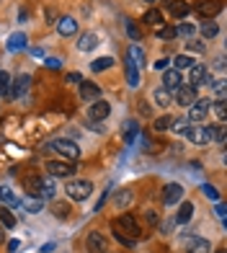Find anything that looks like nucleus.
<instances>
[{"instance_id": "nucleus-1", "label": "nucleus", "mask_w": 227, "mask_h": 253, "mask_svg": "<svg viewBox=\"0 0 227 253\" xmlns=\"http://www.w3.org/2000/svg\"><path fill=\"white\" fill-rule=\"evenodd\" d=\"M44 150H54V153H60V155H62V160H70V163L80 158V147H77L73 140H65V137L47 142V145H44Z\"/></svg>"}, {"instance_id": "nucleus-2", "label": "nucleus", "mask_w": 227, "mask_h": 253, "mask_svg": "<svg viewBox=\"0 0 227 253\" xmlns=\"http://www.w3.org/2000/svg\"><path fill=\"white\" fill-rule=\"evenodd\" d=\"M186 137H189L191 145H209V142H214V126L199 122L196 126H189Z\"/></svg>"}, {"instance_id": "nucleus-3", "label": "nucleus", "mask_w": 227, "mask_h": 253, "mask_svg": "<svg viewBox=\"0 0 227 253\" xmlns=\"http://www.w3.org/2000/svg\"><path fill=\"white\" fill-rule=\"evenodd\" d=\"M90 191H93V183L85 181V178L70 181V183L65 186V194H67V197H70L73 202H85V199L90 197Z\"/></svg>"}, {"instance_id": "nucleus-4", "label": "nucleus", "mask_w": 227, "mask_h": 253, "mask_svg": "<svg viewBox=\"0 0 227 253\" xmlns=\"http://www.w3.org/2000/svg\"><path fill=\"white\" fill-rule=\"evenodd\" d=\"M44 170L49 173V178H73L77 168L70 160H49V163L44 166Z\"/></svg>"}, {"instance_id": "nucleus-5", "label": "nucleus", "mask_w": 227, "mask_h": 253, "mask_svg": "<svg viewBox=\"0 0 227 253\" xmlns=\"http://www.w3.org/2000/svg\"><path fill=\"white\" fill-rule=\"evenodd\" d=\"M209 111H212V98H196L194 103L189 106V122H194V124H199V122H204L209 117Z\"/></svg>"}, {"instance_id": "nucleus-6", "label": "nucleus", "mask_w": 227, "mask_h": 253, "mask_svg": "<svg viewBox=\"0 0 227 253\" xmlns=\"http://www.w3.org/2000/svg\"><path fill=\"white\" fill-rule=\"evenodd\" d=\"M214 80H212V75H209V70L204 65H194V67H189V85H194V88H199V85H212Z\"/></svg>"}, {"instance_id": "nucleus-7", "label": "nucleus", "mask_w": 227, "mask_h": 253, "mask_svg": "<svg viewBox=\"0 0 227 253\" xmlns=\"http://www.w3.org/2000/svg\"><path fill=\"white\" fill-rule=\"evenodd\" d=\"M114 225L119 230H127V235L134 238V240H140V235H142V227L137 225V220H134L132 214H119L116 220H114Z\"/></svg>"}, {"instance_id": "nucleus-8", "label": "nucleus", "mask_w": 227, "mask_h": 253, "mask_svg": "<svg viewBox=\"0 0 227 253\" xmlns=\"http://www.w3.org/2000/svg\"><path fill=\"white\" fill-rule=\"evenodd\" d=\"M111 117V103L109 101H104V98H98V101H93L88 106V119L90 122H104V119H109Z\"/></svg>"}, {"instance_id": "nucleus-9", "label": "nucleus", "mask_w": 227, "mask_h": 253, "mask_svg": "<svg viewBox=\"0 0 227 253\" xmlns=\"http://www.w3.org/2000/svg\"><path fill=\"white\" fill-rule=\"evenodd\" d=\"M85 246L90 253H109V240L104 233H98V230H90L88 238H85Z\"/></svg>"}, {"instance_id": "nucleus-10", "label": "nucleus", "mask_w": 227, "mask_h": 253, "mask_svg": "<svg viewBox=\"0 0 227 253\" xmlns=\"http://www.w3.org/2000/svg\"><path fill=\"white\" fill-rule=\"evenodd\" d=\"M173 98L178 106H191V103L196 101V88L189 85V83H181L176 90H173Z\"/></svg>"}, {"instance_id": "nucleus-11", "label": "nucleus", "mask_w": 227, "mask_h": 253, "mask_svg": "<svg viewBox=\"0 0 227 253\" xmlns=\"http://www.w3.org/2000/svg\"><path fill=\"white\" fill-rule=\"evenodd\" d=\"M181 199H184V186H181V183H165V186H163V204L173 207Z\"/></svg>"}, {"instance_id": "nucleus-12", "label": "nucleus", "mask_w": 227, "mask_h": 253, "mask_svg": "<svg viewBox=\"0 0 227 253\" xmlns=\"http://www.w3.org/2000/svg\"><path fill=\"white\" fill-rule=\"evenodd\" d=\"M31 85V75L29 73H18L16 80H10V98H21Z\"/></svg>"}, {"instance_id": "nucleus-13", "label": "nucleus", "mask_w": 227, "mask_h": 253, "mask_svg": "<svg viewBox=\"0 0 227 253\" xmlns=\"http://www.w3.org/2000/svg\"><path fill=\"white\" fill-rule=\"evenodd\" d=\"M184 83V75H181V70H176V67H168V70H163V88L165 90H173Z\"/></svg>"}, {"instance_id": "nucleus-14", "label": "nucleus", "mask_w": 227, "mask_h": 253, "mask_svg": "<svg viewBox=\"0 0 227 253\" xmlns=\"http://www.w3.org/2000/svg\"><path fill=\"white\" fill-rule=\"evenodd\" d=\"M21 186H24V194H29V197H34V199H39L41 176H37V173H26L24 181H21Z\"/></svg>"}, {"instance_id": "nucleus-15", "label": "nucleus", "mask_w": 227, "mask_h": 253, "mask_svg": "<svg viewBox=\"0 0 227 253\" xmlns=\"http://www.w3.org/2000/svg\"><path fill=\"white\" fill-rule=\"evenodd\" d=\"M29 47V37L24 31H16V34H10L8 42H5V49L8 52H21V49H26Z\"/></svg>"}, {"instance_id": "nucleus-16", "label": "nucleus", "mask_w": 227, "mask_h": 253, "mask_svg": "<svg viewBox=\"0 0 227 253\" xmlns=\"http://www.w3.org/2000/svg\"><path fill=\"white\" fill-rule=\"evenodd\" d=\"M220 10H222V3H220V0H204V3H199V8H196V13L201 16V18H214V16H217L220 13Z\"/></svg>"}, {"instance_id": "nucleus-17", "label": "nucleus", "mask_w": 227, "mask_h": 253, "mask_svg": "<svg viewBox=\"0 0 227 253\" xmlns=\"http://www.w3.org/2000/svg\"><path fill=\"white\" fill-rule=\"evenodd\" d=\"M57 34L60 37H73V34H77V21L73 16H62L57 21Z\"/></svg>"}, {"instance_id": "nucleus-18", "label": "nucleus", "mask_w": 227, "mask_h": 253, "mask_svg": "<svg viewBox=\"0 0 227 253\" xmlns=\"http://www.w3.org/2000/svg\"><path fill=\"white\" fill-rule=\"evenodd\" d=\"M186 251L189 253H209L212 251V243L207 238H186Z\"/></svg>"}, {"instance_id": "nucleus-19", "label": "nucleus", "mask_w": 227, "mask_h": 253, "mask_svg": "<svg viewBox=\"0 0 227 253\" xmlns=\"http://www.w3.org/2000/svg\"><path fill=\"white\" fill-rule=\"evenodd\" d=\"M168 13L173 18H184L191 13V3L189 0H173V3H168Z\"/></svg>"}, {"instance_id": "nucleus-20", "label": "nucleus", "mask_w": 227, "mask_h": 253, "mask_svg": "<svg viewBox=\"0 0 227 253\" xmlns=\"http://www.w3.org/2000/svg\"><path fill=\"white\" fill-rule=\"evenodd\" d=\"M98 47V34H93V31H85L80 39H77V49L80 52H93Z\"/></svg>"}, {"instance_id": "nucleus-21", "label": "nucleus", "mask_w": 227, "mask_h": 253, "mask_svg": "<svg viewBox=\"0 0 227 253\" xmlns=\"http://www.w3.org/2000/svg\"><path fill=\"white\" fill-rule=\"evenodd\" d=\"M80 98L83 101H98L101 98V88L96 83H88V80H83L80 83Z\"/></svg>"}, {"instance_id": "nucleus-22", "label": "nucleus", "mask_w": 227, "mask_h": 253, "mask_svg": "<svg viewBox=\"0 0 227 253\" xmlns=\"http://www.w3.org/2000/svg\"><path fill=\"white\" fill-rule=\"evenodd\" d=\"M152 101H155V106L168 109V106H170V101H173V93H170V90H165V88L160 85V88H155V90H152Z\"/></svg>"}, {"instance_id": "nucleus-23", "label": "nucleus", "mask_w": 227, "mask_h": 253, "mask_svg": "<svg viewBox=\"0 0 227 253\" xmlns=\"http://www.w3.org/2000/svg\"><path fill=\"white\" fill-rule=\"evenodd\" d=\"M194 210H196V207L191 204V202H184V204H181V210H178V214L173 217V220H176L178 225H189V222H191V217H194Z\"/></svg>"}, {"instance_id": "nucleus-24", "label": "nucleus", "mask_w": 227, "mask_h": 253, "mask_svg": "<svg viewBox=\"0 0 227 253\" xmlns=\"http://www.w3.org/2000/svg\"><path fill=\"white\" fill-rule=\"evenodd\" d=\"M124 62H127V83H129V88H137L140 85V67L129 60V54H127Z\"/></svg>"}, {"instance_id": "nucleus-25", "label": "nucleus", "mask_w": 227, "mask_h": 253, "mask_svg": "<svg viewBox=\"0 0 227 253\" xmlns=\"http://www.w3.org/2000/svg\"><path fill=\"white\" fill-rule=\"evenodd\" d=\"M70 212H73V207L67 204V202H60V199L52 202V214L57 217V220H67V217H70Z\"/></svg>"}, {"instance_id": "nucleus-26", "label": "nucleus", "mask_w": 227, "mask_h": 253, "mask_svg": "<svg viewBox=\"0 0 227 253\" xmlns=\"http://www.w3.org/2000/svg\"><path fill=\"white\" fill-rule=\"evenodd\" d=\"M54 194H57V183L52 178H41V189H39V199H54Z\"/></svg>"}, {"instance_id": "nucleus-27", "label": "nucleus", "mask_w": 227, "mask_h": 253, "mask_svg": "<svg viewBox=\"0 0 227 253\" xmlns=\"http://www.w3.org/2000/svg\"><path fill=\"white\" fill-rule=\"evenodd\" d=\"M163 13L160 10H155V8H150V10H145V16H142V24H147V26H163Z\"/></svg>"}, {"instance_id": "nucleus-28", "label": "nucleus", "mask_w": 227, "mask_h": 253, "mask_svg": "<svg viewBox=\"0 0 227 253\" xmlns=\"http://www.w3.org/2000/svg\"><path fill=\"white\" fill-rule=\"evenodd\" d=\"M170 65H173L176 70H189V67L196 65V60H194L191 54H178V57H173V60H170Z\"/></svg>"}, {"instance_id": "nucleus-29", "label": "nucleus", "mask_w": 227, "mask_h": 253, "mask_svg": "<svg viewBox=\"0 0 227 253\" xmlns=\"http://www.w3.org/2000/svg\"><path fill=\"white\" fill-rule=\"evenodd\" d=\"M114 204H116V210L129 207V204H132V191H129V189H119L116 197H114Z\"/></svg>"}, {"instance_id": "nucleus-30", "label": "nucleus", "mask_w": 227, "mask_h": 253, "mask_svg": "<svg viewBox=\"0 0 227 253\" xmlns=\"http://www.w3.org/2000/svg\"><path fill=\"white\" fill-rule=\"evenodd\" d=\"M111 227H114V235H116V240H119V243H121L124 248H134V246H137V240H134V238H129L127 233H124V230H119V227L114 225V222H111Z\"/></svg>"}, {"instance_id": "nucleus-31", "label": "nucleus", "mask_w": 227, "mask_h": 253, "mask_svg": "<svg viewBox=\"0 0 227 253\" xmlns=\"http://www.w3.org/2000/svg\"><path fill=\"white\" fill-rule=\"evenodd\" d=\"M170 124H173V117H170V114H163V117H157V119L152 122V129H155V132H168Z\"/></svg>"}, {"instance_id": "nucleus-32", "label": "nucleus", "mask_w": 227, "mask_h": 253, "mask_svg": "<svg viewBox=\"0 0 227 253\" xmlns=\"http://www.w3.org/2000/svg\"><path fill=\"white\" fill-rule=\"evenodd\" d=\"M111 65H114V57H98V60L90 62V70H93V73H104V70H109Z\"/></svg>"}, {"instance_id": "nucleus-33", "label": "nucleus", "mask_w": 227, "mask_h": 253, "mask_svg": "<svg viewBox=\"0 0 227 253\" xmlns=\"http://www.w3.org/2000/svg\"><path fill=\"white\" fill-rule=\"evenodd\" d=\"M0 222H3L5 230H13L16 227V217H13V212H10L8 207H0Z\"/></svg>"}, {"instance_id": "nucleus-34", "label": "nucleus", "mask_w": 227, "mask_h": 253, "mask_svg": "<svg viewBox=\"0 0 227 253\" xmlns=\"http://www.w3.org/2000/svg\"><path fill=\"white\" fill-rule=\"evenodd\" d=\"M189 126H191V122H189L186 117H173V124H170V129H173L176 134H186V132H189Z\"/></svg>"}, {"instance_id": "nucleus-35", "label": "nucleus", "mask_w": 227, "mask_h": 253, "mask_svg": "<svg viewBox=\"0 0 227 253\" xmlns=\"http://www.w3.org/2000/svg\"><path fill=\"white\" fill-rule=\"evenodd\" d=\"M124 29H127V37H129L132 42H140V39H142V31H140V26H137V21L127 18V24H124Z\"/></svg>"}, {"instance_id": "nucleus-36", "label": "nucleus", "mask_w": 227, "mask_h": 253, "mask_svg": "<svg viewBox=\"0 0 227 253\" xmlns=\"http://www.w3.org/2000/svg\"><path fill=\"white\" fill-rule=\"evenodd\" d=\"M10 73H5V70H0V96L3 98H10Z\"/></svg>"}, {"instance_id": "nucleus-37", "label": "nucleus", "mask_w": 227, "mask_h": 253, "mask_svg": "<svg viewBox=\"0 0 227 253\" xmlns=\"http://www.w3.org/2000/svg\"><path fill=\"white\" fill-rule=\"evenodd\" d=\"M129 60L137 65V67H145V52L140 44H132V49H129Z\"/></svg>"}, {"instance_id": "nucleus-38", "label": "nucleus", "mask_w": 227, "mask_h": 253, "mask_svg": "<svg viewBox=\"0 0 227 253\" xmlns=\"http://www.w3.org/2000/svg\"><path fill=\"white\" fill-rule=\"evenodd\" d=\"M220 34V26L214 24V21H207V24H201V37L204 39H214Z\"/></svg>"}, {"instance_id": "nucleus-39", "label": "nucleus", "mask_w": 227, "mask_h": 253, "mask_svg": "<svg viewBox=\"0 0 227 253\" xmlns=\"http://www.w3.org/2000/svg\"><path fill=\"white\" fill-rule=\"evenodd\" d=\"M225 106H227V103H225V98H217V101H212V111L217 114V119H220L222 124H225V117H227V109H225Z\"/></svg>"}, {"instance_id": "nucleus-40", "label": "nucleus", "mask_w": 227, "mask_h": 253, "mask_svg": "<svg viewBox=\"0 0 227 253\" xmlns=\"http://www.w3.org/2000/svg\"><path fill=\"white\" fill-rule=\"evenodd\" d=\"M157 37L163 42H170V39L178 37V31H176V26H157Z\"/></svg>"}, {"instance_id": "nucleus-41", "label": "nucleus", "mask_w": 227, "mask_h": 253, "mask_svg": "<svg viewBox=\"0 0 227 253\" xmlns=\"http://www.w3.org/2000/svg\"><path fill=\"white\" fill-rule=\"evenodd\" d=\"M137 132H140V126H137V122H134V119H129L127 124H124V140H127V142H132Z\"/></svg>"}, {"instance_id": "nucleus-42", "label": "nucleus", "mask_w": 227, "mask_h": 253, "mask_svg": "<svg viewBox=\"0 0 227 253\" xmlns=\"http://www.w3.org/2000/svg\"><path fill=\"white\" fill-rule=\"evenodd\" d=\"M186 49L194 52V54H204V52H207V47H204L201 39H189V42H186Z\"/></svg>"}, {"instance_id": "nucleus-43", "label": "nucleus", "mask_w": 227, "mask_h": 253, "mask_svg": "<svg viewBox=\"0 0 227 253\" xmlns=\"http://www.w3.org/2000/svg\"><path fill=\"white\" fill-rule=\"evenodd\" d=\"M201 194L207 199H212V202H220V191L214 189V186H209V183H204V186H201Z\"/></svg>"}, {"instance_id": "nucleus-44", "label": "nucleus", "mask_w": 227, "mask_h": 253, "mask_svg": "<svg viewBox=\"0 0 227 253\" xmlns=\"http://www.w3.org/2000/svg\"><path fill=\"white\" fill-rule=\"evenodd\" d=\"M142 217H145V222L150 225V227H157V222H160V220H157V212H155V210H145Z\"/></svg>"}, {"instance_id": "nucleus-45", "label": "nucleus", "mask_w": 227, "mask_h": 253, "mask_svg": "<svg viewBox=\"0 0 227 253\" xmlns=\"http://www.w3.org/2000/svg\"><path fill=\"white\" fill-rule=\"evenodd\" d=\"M176 31L181 34V37H186V39H189V37H194L196 26H194V24H181V26H176Z\"/></svg>"}, {"instance_id": "nucleus-46", "label": "nucleus", "mask_w": 227, "mask_h": 253, "mask_svg": "<svg viewBox=\"0 0 227 253\" xmlns=\"http://www.w3.org/2000/svg\"><path fill=\"white\" fill-rule=\"evenodd\" d=\"M24 210H26L29 214H39V212H41V199H37V202H29V204H24Z\"/></svg>"}, {"instance_id": "nucleus-47", "label": "nucleus", "mask_w": 227, "mask_h": 253, "mask_svg": "<svg viewBox=\"0 0 227 253\" xmlns=\"http://www.w3.org/2000/svg\"><path fill=\"white\" fill-rule=\"evenodd\" d=\"M214 140H217L220 145H225V124H214Z\"/></svg>"}, {"instance_id": "nucleus-48", "label": "nucleus", "mask_w": 227, "mask_h": 253, "mask_svg": "<svg viewBox=\"0 0 227 253\" xmlns=\"http://www.w3.org/2000/svg\"><path fill=\"white\" fill-rule=\"evenodd\" d=\"M173 225H176V220H165V222H157V227H160V233H163V235H170V233H173Z\"/></svg>"}, {"instance_id": "nucleus-49", "label": "nucleus", "mask_w": 227, "mask_h": 253, "mask_svg": "<svg viewBox=\"0 0 227 253\" xmlns=\"http://www.w3.org/2000/svg\"><path fill=\"white\" fill-rule=\"evenodd\" d=\"M225 80H217V83H212V88H214V93H217V98H225Z\"/></svg>"}, {"instance_id": "nucleus-50", "label": "nucleus", "mask_w": 227, "mask_h": 253, "mask_svg": "<svg viewBox=\"0 0 227 253\" xmlns=\"http://www.w3.org/2000/svg\"><path fill=\"white\" fill-rule=\"evenodd\" d=\"M44 65H47L49 70H60V67H62V62L57 60V57H47V60H44Z\"/></svg>"}, {"instance_id": "nucleus-51", "label": "nucleus", "mask_w": 227, "mask_h": 253, "mask_svg": "<svg viewBox=\"0 0 227 253\" xmlns=\"http://www.w3.org/2000/svg\"><path fill=\"white\" fill-rule=\"evenodd\" d=\"M214 214H217V217H220V220L225 222V217H227V207H225L222 202H217V207H214Z\"/></svg>"}, {"instance_id": "nucleus-52", "label": "nucleus", "mask_w": 227, "mask_h": 253, "mask_svg": "<svg viewBox=\"0 0 227 253\" xmlns=\"http://www.w3.org/2000/svg\"><path fill=\"white\" fill-rule=\"evenodd\" d=\"M152 67H155V70H160V73H163V70H168V67H170V60H168V57H163V60H157Z\"/></svg>"}, {"instance_id": "nucleus-53", "label": "nucleus", "mask_w": 227, "mask_h": 253, "mask_svg": "<svg viewBox=\"0 0 227 253\" xmlns=\"http://www.w3.org/2000/svg\"><path fill=\"white\" fill-rule=\"evenodd\" d=\"M67 83L80 85V83H83V75H80V73H70V75H67Z\"/></svg>"}, {"instance_id": "nucleus-54", "label": "nucleus", "mask_w": 227, "mask_h": 253, "mask_svg": "<svg viewBox=\"0 0 227 253\" xmlns=\"http://www.w3.org/2000/svg\"><path fill=\"white\" fill-rule=\"evenodd\" d=\"M106 199H109V191H104V194H101V199L96 202V207H93V212H101V210H104V204H106Z\"/></svg>"}, {"instance_id": "nucleus-55", "label": "nucleus", "mask_w": 227, "mask_h": 253, "mask_svg": "<svg viewBox=\"0 0 227 253\" xmlns=\"http://www.w3.org/2000/svg\"><path fill=\"white\" fill-rule=\"evenodd\" d=\"M47 21H49V24H57V21H60V16H57V10H54V8L47 10Z\"/></svg>"}, {"instance_id": "nucleus-56", "label": "nucleus", "mask_w": 227, "mask_h": 253, "mask_svg": "<svg viewBox=\"0 0 227 253\" xmlns=\"http://www.w3.org/2000/svg\"><path fill=\"white\" fill-rule=\"evenodd\" d=\"M18 246H21L18 240H8V253H16V251H18Z\"/></svg>"}, {"instance_id": "nucleus-57", "label": "nucleus", "mask_w": 227, "mask_h": 253, "mask_svg": "<svg viewBox=\"0 0 227 253\" xmlns=\"http://www.w3.org/2000/svg\"><path fill=\"white\" fill-rule=\"evenodd\" d=\"M54 248H57V246H54V243H44V246H41V248H39V253H52V251H54Z\"/></svg>"}, {"instance_id": "nucleus-58", "label": "nucleus", "mask_w": 227, "mask_h": 253, "mask_svg": "<svg viewBox=\"0 0 227 253\" xmlns=\"http://www.w3.org/2000/svg\"><path fill=\"white\" fill-rule=\"evenodd\" d=\"M3 240H5V230L0 227V243H3Z\"/></svg>"}, {"instance_id": "nucleus-59", "label": "nucleus", "mask_w": 227, "mask_h": 253, "mask_svg": "<svg viewBox=\"0 0 227 253\" xmlns=\"http://www.w3.org/2000/svg\"><path fill=\"white\" fill-rule=\"evenodd\" d=\"M214 253H225V248H217V251H214Z\"/></svg>"}, {"instance_id": "nucleus-60", "label": "nucleus", "mask_w": 227, "mask_h": 253, "mask_svg": "<svg viewBox=\"0 0 227 253\" xmlns=\"http://www.w3.org/2000/svg\"><path fill=\"white\" fill-rule=\"evenodd\" d=\"M0 199H3V186H0Z\"/></svg>"}, {"instance_id": "nucleus-61", "label": "nucleus", "mask_w": 227, "mask_h": 253, "mask_svg": "<svg viewBox=\"0 0 227 253\" xmlns=\"http://www.w3.org/2000/svg\"><path fill=\"white\" fill-rule=\"evenodd\" d=\"M145 3H155V0H145Z\"/></svg>"}]
</instances>
